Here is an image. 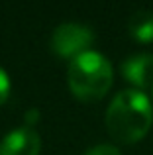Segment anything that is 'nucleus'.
<instances>
[{
    "label": "nucleus",
    "mask_w": 153,
    "mask_h": 155,
    "mask_svg": "<svg viewBox=\"0 0 153 155\" xmlns=\"http://www.w3.org/2000/svg\"><path fill=\"white\" fill-rule=\"evenodd\" d=\"M153 124L151 102L142 91L128 88L112 98L106 110V130L120 143H135Z\"/></svg>",
    "instance_id": "obj_1"
},
{
    "label": "nucleus",
    "mask_w": 153,
    "mask_h": 155,
    "mask_svg": "<svg viewBox=\"0 0 153 155\" xmlns=\"http://www.w3.org/2000/svg\"><path fill=\"white\" fill-rule=\"evenodd\" d=\"M71 92L80 100H100L112 87V65L96 51H84L69 65Z\"/></svg>",
    "instance_id": "obj_2"
},
{
    "label": "nucleus",
    "mask_w": 153,
    "mask_h": 155,
    "mask_svg": "<svg viewBox=\"0 0 153 155\" xmlns=\"http://www.w3.org/2000/svg\"><path fill=\"white\" fill-rule=\"evenodd\" d=\"M94 41V35L88 28L80 24H61L55 28L51 35V49L59 57H67L73 61L80 53L88 51L86 47Z\"/></svg>",
    "instance_id": "obj_3"
},
{
    "label": "nucleus",
    "mask_w": 153,
    "mask_h": 155,
    "mask_svg": "<svg viewBox=\"0 0 153 155\" xmlns=\"http://www.w3.org/2000/svg\"><path fill=\"white\" fill-rule=\"evenodd\" d=\"M41 140L34 128H18L0 141V155H39Z\"/></svg>",
    "instance_id": "obj_4"
},
{
    "label": "nucleus",
    "mask_w": 153,
    "mask_h": 155,
    "mask_svg": "<svg viewBox=\"0 0 153 155\" xmlns=\"http://www.w3.org/2000/svg\"><path fill=\"white\" fill-rule=\"evenodd\" d=\"M120 71L134 87H138V91L153 88V55L149 53H142V55H134L126 59Z\"/></svg>",
    "instance_id": "obj_5"
},
{
    "label": "nucleus",
    "mask_w": 153,
    "mask_h": 155,
    "mask_svg": "<svg viewBox=\"0 0 153 155\" xmlns=\"http://www.w3.org/2000/svg\"><path fill=\"white\" fill-rule=\"evenodd\" d=\"M132 38L138 39L142 43H149L153 41V12L147 10H139L132 16L130 24H128Z\"/></svg>",
    "instance_id": "obj_6"
},
{
    "label": "nucleus",
    "mask_w": 153,
    "mask_h": 155,
    "mask_svg": "<svg viewBox=\"0 0 153 155\" xmlns=\"http://www.w3.org/2000/svg\"><path fill=\"white\" fill-rule=\"evenodd\" d=\"M84 155H122L120 149L116 145H110V143H100V145H94L90 147Z\"/></svg>",
    "instance_id": "obj_7"
},
{
    "label": "nucleus",
    "mask_w": 153,
    "mask_h": 155,
    "mask_svg": "<svg viewBox=\"0 0 153 155\" xmlns=\"http://www.w3.org/2000/svg\"><path fill=\"white\" fill-rule=\"evenodd\" d=\"M8 94H10V81H8V75L0 69V104L6 102Z\"/></svg>",
    "instance_id": "obj_8"
},
{
    "label": "nucleus",
    "mask_w": 153,
    "mask_h": 155,
    "mask_svg": "<svg viewBox=\"0 0 153 155\" xmlns=\"http://www.w3.org/2000/svg\"><path fill=\"white\" fill-rule=\"evenodd\" d=\"M39 120V110L37 108H31L26 112V116H24V122H26V128H31V126H35V122Z\"/></svg>",
    "instance_id": "obj_9"
},
{
    "label": "nucleus",
    "mask_w": 153,
    "mask_h": 155,
    "mask_svg": "<svg viewBox=\"0 0 153 155\" xmlns=\"http://www.w3.org/2000/svg\"><path fill=\"white\" fill-rule=\"evenodd\" d=\"M151 91H153V88H151Z\"/></svg>",
    "instance_id": "obj_10"
}]
</instances>
